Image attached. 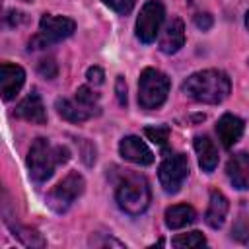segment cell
<instances>
[{"instance_id":"1","label":"cell","mask_w":249,"mask_h":249,"mask_svg":"<svg viewBox=\"0 0 249 249\" xmlns=\"http://www.w3.org/2000/svg\"><path fill=\"white\" fill-rule=\"evenodd\" d=\"M183 93L198 103H222L230 91H231V82L228 78L226 72L216 70V68H208V70H200L191 74L183 86H181Z\"/></svg>"},{"instance_id":"2","label":"cell","mask_w":249,"mask_h":249,"mask_svg":"<svg viewBox=\"0 0 249 249\" xmlns=\"http://www.w3.org/2000/svg\"><path fill=\"white\" fill-rule=\"evenodd\" d=\"M70 160V150L62 144H53L47 138H35L27 152V169L33 181L43 183L53 177L54 169Z\"/></svg>"},{"instance_id":"3","label":"cell","mask_w":249,"mask_h":249,"mask_svg":"<svg viewBox=\"0 0 249 249\" xmlns=\"http://www.w3.org/2000/svg\"><path fill=\"white\" fill-rule=\"evenodd\" d=\"M117 204L130 216H140L150 206V187L144 175L126 171L121 175L115 189Z\"/></svg>"},{"instance_id":"4","label":"cell","mask_w":249,"mask_h":249,"mask_svg":"<svg viewBox=\"0 0 249 249\" xmlns=\"http://www.w3.org/2000/svg\"><path fill=\"white\" fill-rule=\"evenodd\" d=\"M169 78L156 70V68H144L138 78V105L142 109H158L165 103L169 93Z\"/></svg>"},{"instance_id":"5","label":"cell","mask_w":249,"mask_h":249,"mask_svg":"<svg viewBox=\"0 0 249 249\" xmlns=\"http://www.w3.org/2000/svg\"><path fill=\"white\" fill-rule=\"evenodd\" d=\"M76 29V21L66 18V16H53V14H43L39 21V33L31 37L29 49H45L49 45H54L66 37H70Z\"/></svg>"},{"instance_id":"6","label":"cell","mask_w":249,"mask_h":249,"mask_svg":"<svg viewBox=\"0 0 249 249\" xmlns=\"http://www.w3.org/2000/svg\"><path fill=\"white\" fill-rule=\"evenodd\" d=\"M84 189H86L84 177H82L78 171H70L62 181H58V183L49 191V195H47V204H49L51 210L62 214V212H66V210L74 204V200L84 193Z\"/></svg>"},{"instance_id":"7","label":"cell","mask_w":249,"mask_h":249,"mask_svg":"<svg viewBox=\"0 0 249 249\" xmlns=\"http://www.w3.org/2000/svg\"><path fill=\"white\" fill-rule=\"evenodd\" d=\"M158 177H160V183L163 187L165 193L169 195H175L185 179L189 177V160L185 154H169L165 156V160L160 163V169H158Z\"/></svg>"},{"instance_id":"8","label":"cell","mask_w":249,"mask_h":249,"mask_svg":"<svg viewBox=\"0 0 249 249\" xmlns=\"http://www.w3.org/2000/svg\"><path fill=\"white\" fill-rule=\"evenodd\" d=\"M163 4L160 0H148L136 19V37L142 43H152L156 41L158 33H160V25L163 23Z\"/></svg>"},{"instance_id":"9","label":"cell","mask_w":249,"mask_h":249,"mask_svg":"<svg viewBox=\"0 0 249 249\" xmlns=\"http://www.w3.org/2000/svg\"><path fill=\"white\" fill-rule=\"evenodd\" d=\"M119 154L126 160V161H132L136 165H150L154 163V154L152 150L138 138V136H124L121 142H119Z\"/></svg>"},{"instance_id":"10","label":"cell","mask_w":249,"mask_h":249,"mask_svg":"<svg viewBox=\"0 0 249 249\" xmlns=\"http://www.w3.org/2000/svg\"><path fill=\"white\" fill-rule=\"evenodd\" d=\"M158 45H160V51L165 54H175L185 45V25H183L181 18H171L165 23Z\"/></svg>"},{"instance_id":"11","label":"cell","mask_w":249,"mask_h":249,"mask_svg":"<svg viewBox=\"0 0 249 249\" xmlns=\"http://www.w3.org/2000/svg\"><path fill=\"white\" fill-rule=\"evenodd\" d=\"M16 117L18 119H23L27 123H33V124H45L47 123V111H45V105H43V99L37 91H31L27 93L16 107Z\"/></svg>"},{"instance_id":"12","label":"cell","mask_w":249,"mask_h":249,"mask_svg":"<svg viewBox=\"0 0 249 249\" xmlns=\"http://www.w3.org/2000/svg\"><path fill=\"white\" fill-rule=\"evenodd\" d=\"M25 82V72L21 66L18 64H10L4 62L2 64V72H0V88H2V99L10 101L18 95V91L21 89Z\"/></svg>"},{"instance_id":"13","label":"cell","mask_w":249,"mask_h":249,"mask_svg":"<svg viewBox=\"0 0 249 249\" xmlns=\"http://www.w3.org/2000/svg\"><path fill=\"white\" fill-rule=\"evenodd\" d=\"M2 216H4V224L10 228V231L27 247H45V239L43 235L33 230V228H27V226H21L14 220V216L10 214L8 210V200H4V206H2Z\"/></svg>"},{"instance_id":"14","label":"cell","mask_w":249,"mask_h":249,"mask_svg":"<svg viewBox=\"0 0 249 249\" xmlns=\"http://www.w3.org/2000/svg\"><path fill=\"white\" fill-rule=\"evenodd\" d=\"M243 128H245L243 121L239 117L231 115V113L222 115L218 119V123H216V134H218V138H220V142H222L224 148H231L241 138Z\"/></svg>"},{"instance_id":"15","label":"cell","mask_w":249,"mask_h":249,"mask_svg":"<svg viewBox=\"0 0 249 249\" xmlns=\"http://www.w3.org/2000/svg\"><path fill=\"white\" fill-rule=\"evenodd\" d=\"M226 173L235 189L241 191L249 189V154L247 152L233 154L226 165Z\"/></svg>"},{"instance_id":"16","label":"cell","mask_w":249,"mask_h":249,"mask_svg":"<svg viewBox=\"0 0 249 249\" xmlns=\"http://www.w3.org/2000/svg\"><path fill=\"white\" fill-rule=\"evenodd\" d=\"M228 210H230L228 198L220 191H210V202H208V208H206V214H204V222L210 228L218 230V228L224 226Z\"/></svg>"},{"instance_id":"17","label":"cell","mask_w":249,"mask_h":249,"mask_svg":"<svg viewBox=\"0 0 249 249\" xmlns=\"http://www.w3.org/2000/svg\"><path fill=\"white\" fill-rule=\"evenodd\" d=\"M195 150L198 156V165L204 173H212L218 165V148L208 136H195Z\"/></svg>"},{"instance_id":"18","label":"cell","mask_w":249,"mask_h":249,"mask_svg":"<svg viewBox=\"0 0 249 249\" xmlns=\"http://www.w3.org/2000/svg\"><path fill=\"white\" fill-rule=\"evenodd\" d=\"M195 218H196V212L191 204H173L165 210V226L169 230H181L193 224Z\"/></svg>"},{"instance_id":"19","label":"cell","mask_w":249,"mask_h":249,"mask_svg":"<svg viewBox=\"0 0 249 249\" xmlns=\"http://www.w3.org/2000/svg\"><path fill=\"white\" fill-rule=\"evenodd\" d=\"M54 109L56 113L68 121V123H84L88 119H91V115L76 101V99H66V97H58L54 101Z\"/></svg>"},{"instance_id":"20","label":"cell","mask_w":249,"mask_h":249,"mask_svg":"<svg viewBox=\"0 0 249 249\" xmlns=\"http://www.w3.org/2000/svg\"><path fill=\"white\" fill-rule=\"evenodd\" d=\"M173 247L187 249V247H202L206 243V237L200 231H189V233H179L173 237Z\"/></svg>"},{"instance_id":"21","label":"cell","mask_w":249,"mask_h":249,"mask_svg":"<svg viewBox=\"0 0 249 249\" xmlns=\"http://www.w3.org/2000/svg\"><path fill=\"white\" fill-rule=\"evenodd\" d=\"M169 132H171V128L167 124H156V126H146L144 128L146 138L152 140L154 144L161 146V148H165V144L169 140Z\"/></svg>"},{"instance_id":"22","label":"cell","mask_w":249,"mask_h":249,"mask_svg":"<svg viewBox=\"0 0 249 249\" xmlns=\"http://www.w3.org/2000/svg\"><path fill=\"white\" fill-rule=\"evenodd\" d=\"M101 2L107 4L111 10H115V12L121 14V16L130 14L132 8H134V4H136V0H101Z\"/></svg>"},{"instance_id":"23","label":"cell","mask_w":249,"mask_h":249,"mask_svg":"<svg viewBox=\"0 0 249 249\" xmlns=\"http://www.w3.org/2000/svg\"><path fill=\"white\" fill-rule=\"evenodd\" d=\"M37 70H39V74H41L43 78H47V80H53V78H56V74H58V68H56L54 58H43V60L39 62Z\"/></svg>"},{"instance_id":"24","label":"cell","mask_w":249,"mask_h":249,"mask_svg":"<svg viewBox=\"0 0 249 249\" xmlns=\"http://www.w3.org/2000/svg\"><path fill=\"white\" fill-rule=\"evenodd\" d=\"M86 78H88L89 84L99 86V84H103V80H105V72H103L99 66H89L88 72H86Z\"/></svg>"},{"instance_id":"25","label":"cell","mask_w":249,"mask_h":249,"mask_svg":"<svg viewBox=\"0 0 249 249\" xmlns=\"http://www.w3.org/2000/svg\"><path fill=\"white\" fill-rule=\"evenodd\" d=\"M115 91H117L119 103L124 107L126 105V84H124V78L123 76H117V80H115Z\"/></svg>"},{"instance_id":"26","label":"cell","mask_w":249,"mask_h":249,"mask_svg":"<svg viewBox=\"0 0 249 249\" xmlns=\"http://www.w3.org/2000/svg\"><path fill=\"white\" fill-rule=\"evenodd\" d=\"M212 23H214V19H212V16L206 14V12L195 16V25H196L198 29H202V31H208V29L212 27Z\"/></svg>"},{"instance_id":"27","label":"cell","mask_w":249,"mask_h":249,"mask_svg":"<svg viewBox=\"0 0 249 249\" xmlns=\"http://www.w3.org/2000/svg\"><path fill=\"white\" fill-rule=\"evenodd\" d=\"M25 19H27L25 14H23V12H18V10H10L8 16H6V23H8L10 27H18V25L23 23Z\"/></svg>"},{"instance_id":"28","label":"cell","mask_w":249,"mask_h":249,"mask_svg":"<svg viewBox=\"0 0 249 249\" xmlns=\"http://www.w3.org/2000/svg\"><path fill=\"white\" fill-rule=\"evenodd\" d=\"M91 245H97V247H107V245H113V247H124L121 241H117V239H113V237H109V239L105 237L103 241H93Z\"/></svg>"},{"instance_id":"29","label":"cell","mask_w":249,"mask_h":249,"mask_svg":"<svg viewBox=\"0 0 249 249\" xmlns=\"http://www.w3.org/2000/svg\"><path fill=\"white\" fill-rule=\"evenodd\" d=\"M245 25H247V29H249V12L245 14Z\"/></svg>"},{"instance_id":"30","label":"cell","mask_w":249,"mask_h":249,"mask_svg":"<svg viewBox=\"0 0 249 249\" xmlns=\"http://www.w3.org/2000/svg\"><path fill=\"white\" fill-rule=\"evenodd\" d=\"M23 2H33V0H23Z\"/></svg>"}]
</instances>
